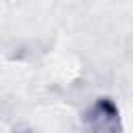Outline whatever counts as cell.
Returning <instances> with one entry per match:
<instances>
[{"label": "cell", "mask_w": 133, "mask_h": 133, "mask_svg": "<svg viewBox=\"0 0 133 133\" xmlns=\"http://www.w3.org/2000/svg\"><path fill=\"white\" fill-rule=\"evenodd\" d=\"M87 123L91 129L96 131H108V129H116V121H118V110L116 106L108 100V98H102L98 100L89 112H87Z\"/></svg>", "instance_id": "obj_1"}]
</instances>
